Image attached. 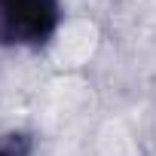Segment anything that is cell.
Returning a JSON list of instances; mask_svg holds the SVG:
<instances>
[{"label":"cell","instance_id":"cell-1","mask_svg":"<svg viewBox=\"0 0 156 156\" xmlns=\"http://www.w3.org/2000/svg\"><path fill=\"white\" fill-rule=\"evenodd\" d=\"M58 25L61 0H0V49H43Z\"/></svg>","mask_w":156,"mask_h":156},{"label":"cell","instance_id":"cell-2","mask_svg":"<svg viewBox=\"0 0 156 156\" xmlns=\"http://www.w3.org/2000/svg\"><path fill=\"white\" fill-rule=\"evenodd\" d=\"M0 156H34V135L31 132H3L0 135Z\"/></svg>","mask_w":156,"mask_h":156}]
</instances>
